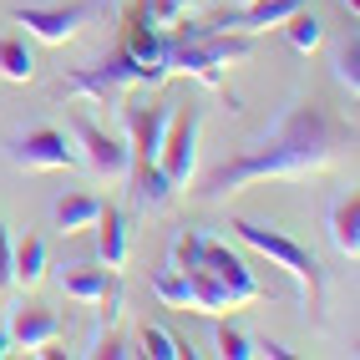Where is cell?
Returning <instances> with one entry per match:
<instances>
[{"mask_svg":"<svg viewBox=\"0 0 360 360\" xmlns=\"http://www.w3.org/2000/svg\"><path fill=\"white\" fill-rule=\"evenodd\" d=\"M142 355H153V360H193V350L162 325H142Z\"/></svg>","mask_w":360,"mask_h":360,"instance_id":"ffe728a7","label":"cell"},{"mask_svg":"<svg viewBox=\"0 0 360 360\" xmlns=\"http://www.w3.org/2000/svg\"><path fill=\"white\" fill-rule=\"evenodd\" d=\"M127 183H132V208H142V213L167 208V203H173V193H178L158 162H132V167H127Z\"/></svg>","mask_w":360,"mask_h":360,"instance_id":"4fadbf2b","label":"cell"},{"mask_svg":"<svg viewBox=\"0 0 360 360\" xmlns=\"http://www.w3.org/2000/svg\"><path fill=\"white\" fill-rule=\"evenodd\" d=\"M167 51H162V66L167 77H198L203 86L224 91L229 97V82H224V66H238L254 56V36L244 31H213L208 20H178L167 26ZM233 107V97H229Z\"/></svg>","mask_w":360,"mask_h":360,"instance_id":"7a4b0ae2","label":"cell"},{"mask_svg":"<svg viewBox=\"0 0 360 360\" xmlns=\"http://www.w3.org/2000/svg\"><path fill=\"white\" fill-rule=\"evenodd\" d=\"M107 6H112V11H122V6H127V0H107Z\"/></svg>","mask_w":360,"mask_h":360,"instance_id":"4dcf8cb0","label":"cell"},{"mask_svg":"<svg viewBox=\"0 0 360 360\" xmlns=\"http://www.w3.org/2000/svg\"><path fill=\"white\" fill-rule=\"evenodd\" d=\"M132 86H148V77H142V66L127 61L122 51H112V56L91 61V66H77L71 77L56 82L61 97H86V102H97V107H117Z\"/></svg>","mask_w":360,"mask_h":360,"instance_id":"277c9868","label":"cell"},{"mask_svg":"<svg viewBox=\"0 0 360 360\" xmlns=\"http://www.w3.org/2000/svg\"><path fill=\"white\" fill-rule=\"evenodd\" d=\"M61 279V290L71 300H82V304H97L107 295V284L117 279V269H97V264H66V269L56 274Z\"/></svg>","mask_w":360,"mask_h":360,"instance_id":"2e32d148","label":"cell"},{"mask_svg":"<svg viewBox=\"0 0 360 360\" xmlns=\"http://www.w3.org/2000/svg\"><path fill=\"white\" fill-rule=\"evenodd\" d=\"M284 31H290V46H295L300 56H309V51H315V46L325 41V31H320V20L309 15V11H295L290 20H284Z\"/></svg>","mask_w":360,"mask_h":360,"instance_id":"7402d4cb","label":"cell"},{"mask_svg":"<svg viewBox=\"0 0 360 360\" xmlns=\"http://www.w3.org/2000/svg\"><path fill=\"white\" fill-rule=\"evenodd\" d=\"M198 127H203V107H173V122H167V137H162V153H158V167L167 173V183L183 188L198 167Z\"/></svg>","mask_w":360,"mask_h":360,"instance_id":"5b68a950","label":"cell"},{"mask_svg":"<svg viewBox=\"0 0 360 360\" xmlns=\"http://www.w3.org/2000/svg\"><path fill=\"white\" fill-rule=\"evenodd\" d=\"M11 249H15V244H11V233H6V224H0V295H6L11 284H15V279H11Z\"/></svg>","mask_w":360,"mask_h":360,"instance_id":"83f0119b","label":"cell"},{"mask_svg":"<svg viewBox=\"0 0 360 360\" xmlns=\"http://www.w3.org/2000/svg\"><path fill=\"white\" fill-rule=\"evenodd\" d=\"M203 269L213 274V284L224 290L229 309H244L254 300H264V290L254 284V274L244 269V259H238L229 244H219V238H203Z\"/></svg>","mask_w":360,"mask_h":360,"instance_id":"8992f818","label":"cell"},{"mask_svg":"<svg viewBox=\"0 0 360 360\" xmlns=\"http://www.w3.org/2000/svg\"><path fill=\"white\" fill-rule=\"evenodd\" d=\"M219 355H224V360H254V355H259V345L249 340L244 330H233V325H219Z\"/></svg>","mask_w":360,"mask_h":360,"instance_id":"484cf974","label":"cell"},{"mask_svg":"<svg viewBox=\"0 0 360 360\" xmlns=\"http://www.w3.org/2000/svg\"><path fill=\"white\" fill-rule=\"evenodd\" d=\"M153 295H158V304H167V309H188L193 304V284H188V274L183 269H158L153 274Z\"/></svg>","mask_w":360,"mask_h":360,"instance_id":"d6986e66","label":"cell"},{"mask_svg":"<svg viewBox=\"0 0 360 360\" xmlns=\"http://www.w3.org/2000/svg\"><path fill=\"white\" fill-rule=\"evenodd\" d=\"M0 77H6V82H31L36 77V61H31V51H26L20 36L0 41Z\"/></svg>","mask_w":360,"mask_h":360,"instance_id":"44dd1931","label":"cell"},{"mask_svg":"<svg viewBox=\"0 0 360 360\" xmlns=\"http://www.w3.org/2000/svg\"><path fill=\"white\" fill-rule=\"evenodd\" d=\"M198 264H203V233L198 229H178L173 233V269H198Z\"/></svg>","mask_w":360,"mask_h":360,"instance_id":"603a6c76","label":"cell"},{"mask_svg":"<svg viewBox=\"0 0 360 360\" xmlns=\"http://www.w3.org/2000/svg\"><path fill=\"white\" fill-rule=\"evenodd\" d=\"M86 15H91V6L71 0V6H20L11 20H15V26H26V36H36L46 46H61V41H71L86 26Z\"/></svg>","mask_w":360,"mask_h":360,"instance_id":"9c48e42d","label":"cell"},{"mask_svg":"<svg viewBox=\"0 0 360 360\" xmlns=\"http://www.w3.org/2000/svg\"><path fill=\"white\" fill-rule=\"evenodd\" d=\"M6 330H11V345L15 350H46V345L61 340V320L51 315V309H36V304L15 309Z\"/></svg>","mask_w":360,"mask_h":360,"instance_id":"7c38bea8","label":"cell"},{"mask_svg":"<svg viewBox=\"0 0 360 360\" xmlns=\"http://www.w3.org/2000/svg\"><path fill=\"white\" fill-rule=\"evenodd\" d=\"M97 213H102V198L97 193H66L56 203V224H61V233H82V229L97 224Z\"/></svg>","mask_w":360,"mask_h":360,"instance_id":"ac0fdd59","label":"cell"},{"mask_svg":"<svg viewBox=\"0 0 360 360\" xmlns=\"http://www.w3.org/2000/svg\"><path fill=\"white\" fill-rule=\"evenodd\" d=\"M340 6H345V11H350V15H355V11H360V0H340Z\"/></svg>","mask_w":360,"mask_h":360,"instance_id":"f546056e","label":"cell"},{"mask_svg":"<svg viewBox=\"0 0 360 360\" xmlns=\"http://www.w3.org/2000/svg\"><path fill=\"white\" fill-rule=\"evenodd\" d=\"M11 350H15V345H11V330H6V325H0V360H6Z\"/></svg>","mask_w":360,"mask_h":360,"instance_id":"f1b7e54d","label":"cell"},{"mask_svg":"<svg viewBox=\"0 0 360 360\" xmlns=\"http://www.w3.org/2000/svg\"><path fill=\"white\" fill-rule=\"evenodd\" d=\"M198 6H203V0H148V15L167 31V26H178V20H188Z\"/></svg>","mask_w":360,"mask_h":360,"instance_id":"d4e9b609","label":"cell"},{"mask_svg":"<svg viewBox=\"0 0 360 360\" xmlns=\"http://www.w3.org/2000/svg\"><path fill=\"white\" fill-rule=\"evenodd\" d=\"M162 51H167V36H162V26H158V20L148 15V6H142V11H132V15H127V31H122V56L142 66V77H148V86L167 82Z\"/></svg>","mask_w":360,"mask_h":360,"instance_id":"52a82bcc","label":"cell"},{"mask_svg":"<svg viewBox=\"0 0 360 360\" xmlns=\"http://www.w3.org/2000/svg\"><path fill=\"white\" fill-rule=\"evenodd\" d=\"M233 6H254V0H233Z\"/></svg>","mask_w":360,"mask_h":360,"instance_id":"1f68e13d","label":"cell"},{"mask_svg":"<svg viewBox=\"0 0 360 360\" xmlns=\"http://www.w3.org/2000/svg\"><path fill=\"white\" fill-rule=\"evenodd\" d=\"M127 153L132 162H158L162 153V137H167V122H173V107H148V102H127Z\"/></svg>","mask_w":360,"mask_h":360,"instance_id":"8fae6325","label":"cell"},{"mask_svg":"<svg viewBox=\"0 0 360 360\" xmlns=\"http://www.w3.org/2000/svg\"><path fill=\"white\" fill-rule=\"evenodd\" d=\"M46 264H51L46 244H41L36 233H26V238H20V244L11 249V279L31 290V284H41V279H46Z\"/></svg>","mask_w":360,"mask_h":360,"instance_id":"e0dca14e","label":"cell"},{"mask_svg":"<svg viewBox=\"0 0 360 360\" xmlns=\"http://www.w3.org/2000/svg\"><path fill=\"white\" fill-rule=\"evenodd\" d=\"M97 254H102V269H122L127 264V219L117 213L112 203H102V213H97Z\"/></svg>","mask_w":360,"mask_h":360,"instance_id":"5bb4252c","label":"cell"},{"mask_svg":"<svg viewBox=\"0 0 360 360\" xmlns=\"http://www.w3.org/2000/svg\"><path fill=\"white\" fill-rule=\"evenodd\" d=\"M233 233L244 238L249 249H259L264 259H274L284 274L300 284L304 295V309H320V295H325V279H320V264L300 238H290L284 229H269V224H254V219H233Z\"/></svg>","mask_w":360,"mask_h":360,"instance_id":"3957f363","label":"cell"},{"mask_svg":"<svg viewBox=\"0 0 360 360\" xmlns=\"http://www.w3.org/2000/svg\"><path fill=\"white\" fill-rule=\"evenodd\" d=\"M335 82L350 86V97L360 91V41H355V36L340 46V51H335Z\"/></svg>","mask_w":360,"mask_h":360,"instance_id":"cb8c5ba5","label":"cell"},{"mask_svg":"<svg viewBox=\"0 0 360 360\" xmlns=\"http://www.w3.org/2000/svg\"><path fill=\"white\" fill-rule=\"evenodd\" d=\"M350 142H355V132H350L345 122H335L320 102L300 97V102H290V107L279 112V122L264 132L259 142H249L238 158H229V162L213 167L198 193H203L208 203H219V198L238 193V188H249V183L325 173V167H335V162L345 158Z\"/></svg>","mask_w":360,"mask_h":360,"instance_id":"6da1fadb","label":"cell"},{"mask_svg":"<svg viewBox=\"0 0 360 360\" xmlns=\"http://www.w3.org/2000/svg\"><path fill=\"white\" fill-rule=\"evenodd\" d=\"M330 244L345 259H360V198L355 193L335 198V208H330Z\"/></svg>","mask_w":360,"mask_h":360,"instance_id":"9a60e30c","label":"cell"},{"mask_svg":"<svg viewBox=\"0 0 360 360\" xmlns=\"http://www.w3.org/2000/svg\"><path fill=\"white\" fill-rule=\"evenodd\" d=\"M77 142H82V153H86V167L97 178L117 183V178H127V167H132V153H127V142L107 132L102 122H91V117H77Z\"/></svg>","mask_w":360,"mask_h":360,"instance_id":"ba28073f","label":"cell"},{"mask_svg":"<svg viewBox=\"0 0 360 360\" xmlns=\"http://www.w3.org/2000/svg\"><path fill=\"white\" fill-rule=\"evenodd\" d=\"M11 162L26 167V173H56V167H71V162H77V148L66 142V132L36 127V132H26V137L11 142Z\"/></svg>","mask_w":360,"mask_h":360,"instance_id":"30bf717a","label":"cell"},{"mask_svg":"<svg viewBox=\"0 0 360 360\" xmlns=\"http://www.w3.org/2000/svg\"><path fill=\"white\" fill-rule=\"evenodd\" d=\"M97 309H102V330L117 325V315H122V279H112V284H107V295L97 300Z\"/></svg>","mask_w":360,"mask_h":360,"instance_id":"4316f807","label":"cell"}]
</instances>
